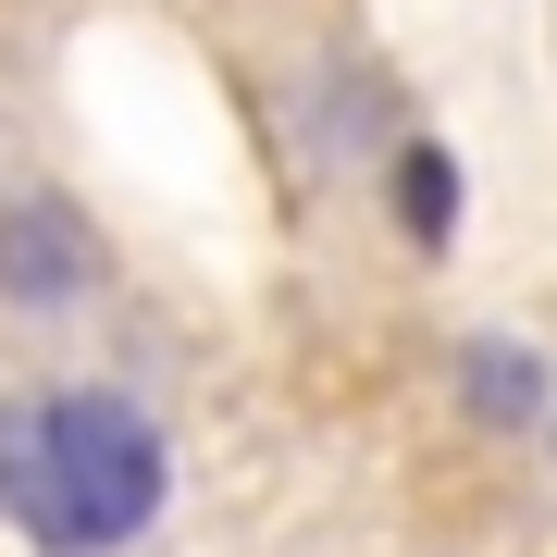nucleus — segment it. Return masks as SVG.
<instances>
[{"label": "nucleus", "instance_id": "4", "mask_svg": "<svg viewBox=\"0 0 557 557\" xmlns=\"http://www.w3.org/2000/svg\"><path fill=\"white\" fill-rule=\"evenodd\" d=\"M397 223L421 260H446V236H458V161L446 149H397Z\"/></svg>", "mask_w": 557, "mask_h": 557}, {"label": "nucleus", "instance_id": "1", "mask_svg": "<svg viewBox=\"0 0 557 557\" xmlns=\"http://www.w3.org/2000/svg\"><path fill=\"white\" fill-rule=\"evenodd\" d=\"M174 508V434L124 384H25L0 409V533L25 557H137Z\"/></svg>", "mask_w": 557, "mask_h": 557}, {"label": "nucleus", "instance_id": "3", "mask_svg": "<svg viewBox=\"0 0 557 557\" xmlns=\"http://www.w3.org/2000/svg\"><path fill=\"white\" fill-rule=\"evenodd\" d=\"M458 397H471V421H496V434H545V359L483 335V347H458Z\"/></svg>", "mask_w": 557, "mask_h": 557}, {"label": "nucleus", "instance_id": "5", "mask_svg": "<svg viewBox=\"0 0 557 557\" xmlns=\"http://www.w3.org/2000/svg\"><path fill=\"white\" fill-rule=\"evenodd\" d=\"M545 434H557V409H545Z\"/></svg>", "mask_w": 557, "mask_h": 557}, {"label": "nucleus", "instance_id": "2", "mask_svg": "<svg viewBox=\"0 0 557 557\" xmlns=\"http://www.w3.org/2000/svg\"><path fill=\"white\" fill-rule=\"evenodd\" d=\"M0 298H13V310L100 298V236H87L62 199H0Z\"/></svg>", "mask_w": 557, "mask_h": 557}]
</instances>
